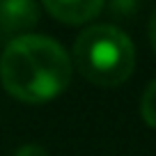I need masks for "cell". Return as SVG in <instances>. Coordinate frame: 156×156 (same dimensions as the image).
Listing matches in <instances>:
<instances>
[{"label":"cell","instance_id":"cell-1","mask_svg":"<svg viewBox=\"0 0 156 156\" xmlns=\"http://www.w3.org/2000/svg\"><path fill=\"white\" fill-rule=\"evenodd\" d=\"M0 80L14 99L46 103L71 83V60L51 37H14L0 55Z\"/></svg>","mask_w":156,"mask_h":156},{"label":"cell","instance_id":"cell-2","mask_svg":"<svg viewBox=\"0 0 156 156\" xmlns=\"http://www.w3.org/2000/svg\"><path fill=\"white\" fill-rule=\"evenodd\" d=\"M73 62L80 76L99 87L122 85L136 67L133 41L115 25H92L78 34Z\"/></svg>","mask_w":156,"mask_h":156},{"label":"cell","instance_id":"cell-3","mask_svg":"<svg viewBox=\"0 0 156 156\" xmlns=\"http://www.w3.org/2000/svg\"><path fill=\"white\" fill-rule=\"evenodd\" d=\"M39 23V7L34 0H0V34H19Z\"/></svg>","mask_w":156,"mask_h":156},{"label":"cell","instance_id":"cell-4","mask_svg":"<svg viewBox=\"0 0 156 156\" xmlns=\"http://www.w3.org/2000/svg\"><path fill=\"white\" fill-rule=\"evenodd\" d=\"M53 19L69 25H80L99 16L103 9V0H41Z\"/></svg>","mask_w":156,"mask_h":156},{"label":"cell","instance_id":"cell-5","mask_svg":"<svg viewBox=\"0 0 156 156\" xmlns=\"http://www.w3.org/2000/svg\"><path fill=\"white\" fill-rule=\"evenodd\" d=\"M140 115H142L147 126L156 129V78L147 85L145 94L140 99Z\"/></svg>","mask_w":156,"mask_h":156},{"label":"cell","instance_id":"cell-6","mask_svg":"<svg viewBox=\"0 0 156 156\" xmlns=\"http://www.w3.org/2000/svg\"><path fill=\"white\" fill-rule=\"evenodd\" d=\"M14 156H48V151L39 145H23L21 149H16Z\"/></svg>","mask_w":156,"mask_h":156},{"label":"cell","instance_id":"cell-7","mask_svg":"<svg viewBox=\"0 0 156 156\" xmlns=\"http://www.w3.org/2000/svg\"><path fill=\"white\" fill-rule=\"evenodd\" d=\"M149 41L156 51V9L151 12V19H149Z\"/></svg>","mask_w":156,"mask_h":156}]
</instances>
